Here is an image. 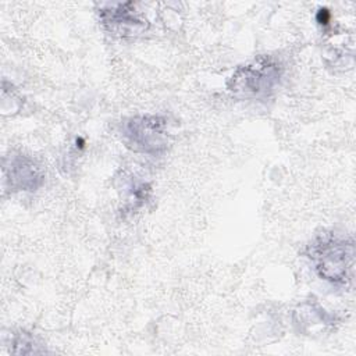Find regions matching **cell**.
<instances>
[{"label":"cell","mask_w":356,"mask_h":356,"mask_svg":"<svg viewBox=\"0 0 356 356\" xmlns=\"http://www.w3.org/2000/svg\"><path fill=\"white\" fill-rule=\"evenodd\" d=\"M6 179L11 188L17 191H35L43 182L42 167L31 157L18 154L10 159V164L4 165Z\"/></svg>","instance_id":"cell-4"},{"label":"cell","mask_w":356,"mask_h":356,"mask_svg":"<svg viewBox=\"0 0 356 356\" xmlns=\"http://www.w3.org/2000/svg\"><path fill=\"white\" fill-rule=\"evenodd\" d=\"M167 122L159 115H136L122 124L125 145L140 153L159 154L167 147Z\"/></svg>","instance_id":"cell-3"},{"label":"cell","mask_w":356,"mask_h":356,"mask_svg":"<svg viewBox=\"0 0 356 356\" xmlns=\"http://www.w3.org/2000/svg\"><path fill=\"white\" fill-rule=\"evenodd\" d=\"M317 274L332 284H346L352 280L355 246L352 239L338 238L332 234L321 235L309 246Z\"/></svg>","instance_id":"cell-1"},{"label":"cell","mask_w":356,"mask_h":356,"mask_svg":"<svg viewBox=\"0 0 356 356\" xmlns=\"http://www.w3.org/2000/svg\"><path fill=\"white\" fill-rule=\"evenodd\" d=\"M280 78L281 67L275 61L261 57L239 67L232 74L228 88L236 96L261 99L274 90Z\"/></svg>","instance_id":"cell-2"},{"label":"cell","mask_w":356,"mask_h":356,"mask_svg":"<svg viewBox=\"0 0 356 356\" xmlns=\"http://www.w3.org/2000/svg\"><path fill=\"white\" fill-rule=\"evenodd\" d=\"M127 7H128V3L111 6L108 10L102 11L103 24L106 25V28L110 32H117V33L125 35L132 31L135 32L136 26H139L142 24V21H139L131 13V10H127Z\"/></svg>","instance_id":"cell-5"}]
</instances>
